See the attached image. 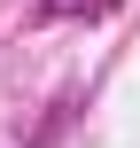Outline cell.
I'll use <instances>...</instances> for the list:
<instances>
[{
	"label": "cell",
	"mask_w": 140,
	"mask_h": 148,
	"mask_svg": "<svg viewBox=\"0 0 140 148\" xmlns=\"http://www.w3.org/2000/svg\"><path fill=\"white\" fill-rule=\"evenodd\" d=\"M117 0H39V23H70V16H109Z\"/></svg>",
	"instance_id": "obj_1"
}]
</instances>
